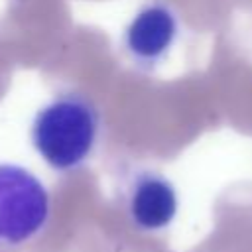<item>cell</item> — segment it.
Wrapping results in <instances>:
<instances>
[{
	"label": "cell",
	"mask_w": 252,
	"mask_h": 252,
	"mask_svg": "<svg viewBox=\"0 0 252 252\" xmlns=\"http://www.w3.org/2000/svg\"><path fill=\"white\" fill-rule=\"evenodd\" d=\"M181 35L177 12L161 0L144 4L124 30L122 45L130 61L146 71H156L173 51Z\"/></svg>",
	"instance_id": "obj_3"
},
{
	"label": "cell",
	"mask_w": 252,
	"mask_h": 252,
	"mask_svg": "<svg viewBox=\"0 0 252 252\" xmlns=\"http://www.w3.org/2000/svg\"><path fill=\"white\" fill-rule=\"evenodd\" d=\"M51 199L30 169L0 163V248H14L35 238L47 224Z\"/></svg>",
	"instance_id": "obj_2"
},
{
	"label": "cell",
	"mask_w": 252,
	"mask_h": 252,
	"mask_svg": "<svg viewBox=\"0 0 252 252\" xmlns=\"http://www.w3.org/2000/svg\"><path fill=\"white\" fill-rule=\"evenodd\" d=\"M124 209L134 228L142 232L165 230L179 209L177 189L163 173L142 167L126 181Z\"/></svg>",
	"instance_id": "obj_4"
},
{
	"label": "cell",
	"mask_w": 252,
	"mask_h": 252,
	"mask_svg": "<svg viewBox=\"0 0 252 252\" xmlns=\"http://www.w3.org/2000/svg\"><path fill=\"white\" fill-rule=\"evenodd\" d=\"M100 114L83 94L65 93L45 102L33 116L30 140L39 158L55 171L81 167L96 148Z\"/></svg>",
	"instance_id": "obj_1"
}]
</instances>
